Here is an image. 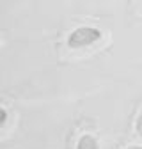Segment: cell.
<instances>
[{
  "label": "cell",
  "instance_id": "obj_1",
  "mask_svg": "<svg viewBox=\"0 0 142 149\" xmlns=\"http://www.w3.org/2000/svg\"><path fill=\"white\" fill-rule=\"evenodd\" d=\"M101 39V30L96 27H78L68 36V45L71 48L91 46Z\"/></svg>",
  "mask_w": 142,
  "mask_h": 149
},
{
  "label": "cell",
  "instance_id": "obj_3",
  "mask_svg": "<svg viewBox=\"0 0 142 149\" xmlns=\"http://www.w3.org/2000/svg\"><path fill=\"white\" fill-rule=\"evenodd\" d=\"M135 128H137V133L142 137V110H140V114L137 117V123H135Z\"/></svg>",
  "mask_w": 142,
  "mask_h": 149
},
{
  "label": "cell",
  "instance_id": "obj_5",
  "mask_svg": "<svg viewBox=\"0 0 142 149\" xmlns=\"http://www.w3.org/2000/svg\"><path fill=\"white\" fill-rule=\"evenodd\" d=\"M128 149H142V147H140V146H130Z\"/></svg>",
  "mask_w": 142,
  "mask_h": 149
},
{
  "label": "cell",
  "instance_id": "obj_4",
  "mask_svg": "<svg viewBox=\"0 0 142 149\" xmlns=\"http://www.w3.org/2000/svg\"><path fill=\"white\" fill-rule=\"evenodd\" d=\"M6 121H7V110L0 107V126H4Z\"/></svg>",
  "mask_w": 142,
  "mask_h": 149
},
{
  "label": "cell",
  "instance_id": "obj_2",
  "mask_svg": "<svg viewBox=\"0 0 142 149\" xmlns=\"http://www.w3.org/2000/svg\"><path fill=\"white\" fill-rule=\"evenodd\" d=\"M77 149H98V142L93 135H82L78 139Z\"/></svg>",
  "mask_w": 142,
  "mask_h": 149
}]
</instances>
